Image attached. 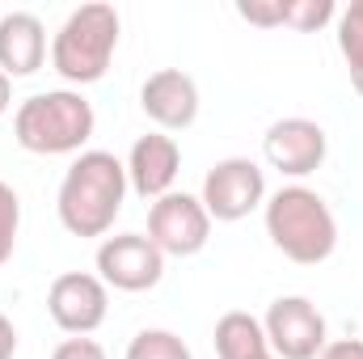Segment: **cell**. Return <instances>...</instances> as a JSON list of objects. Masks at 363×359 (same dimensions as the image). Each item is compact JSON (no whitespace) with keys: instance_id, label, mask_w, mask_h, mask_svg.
Returning <instances> with one entry per match:
<instances>
[{"instance_id":"obj_1","label":"cell","mask_w":363,"mask_h":359,"mask_svg":"<svg viewBox=\"0 0 363 359\" xmlns=\"http://www.w3.org/2000/svg\"><path fill=\"white\" fill-rule=\"evenodd\" d=\"M127 190H131L127 165L114 153H101V148L81 153L68 165V174L60 182V194H55L60 224L72 237H106L123 211Z\"/></svg>"},{"instance_id":"obj_2","label":"cell","mask_w":363,"mask_h":359,"mask_svg":"<svg viewBox=\"0 0 363 359\" xmlns=\"http://www.w3.org/2000/svg\"><path fill=\"white\" fill-rule=\"evenodd\" d=\"M267 237L300 267H317L338 250V220L308 186H283L267 199Z\"/></svg>"},{"instance_id":"obj_3","label":"cell","mask_w":363,"mask_h":359,"mask_svg":"<svg viewBox=\"0 0 363 359\" xmlns=\"http://www.w3.org/2000/svg\"><path fill=\"white\" fill-rule=\"evenodd\" d=\"M93 127V106L85 93L77 89H47L34 93L17 106L13 114V136L26 153H38V157H68V153H81L89 144Z\"/></svg>"},{"instance_id":"obj_4","label":"cell","mask_w":363,"mask_h":359,"mask_svg":"<svg viewBox=\"0 0 363 359\" xmlns=\"http://www.w3.org/2000/svg\"><path fill=\"white\" fill-rule=\"evenodd\" d=\"M114 47H118L114 4H81L51 38V68L68 85H93L110 72Z\"/></svg>"},{"instance_id":"obj_5","label":"cell","mask_w":363,"mask_h":359,"mask_svg":"<svg viewBox=\"0 0 363 359\" xmlns=\"http://www.w3.org/2000/svg\"><path fill=\"white\" fill-rule=\"evenodd\" d=\"M203 207L220 224H237L267 203V174L250 157H224L203 178Z\"/></svg>"},{"instance_id":"obj_6","label":"cell","mask_w":363,"mask_h":359,"mask_svg":"<svg viewBox=\"0 0 363 359\" xmlns=\"http://www.w3.org/2000/svg\"><path fill=\"white\" fill-rule=\"evenodd\" d=\"M211 237V216L203 207V199L169 190L148 207V241L165 254V258H194Z\"/></svg>"},{"instance_id":"obj_7","label":"cell","mask_w":363,"mask_h":359,"mask_svg":"<svg viewBox=\"0 0 363 359\" xmlns=\"http://www.w3.org/2000/svg\"><path fill=\"white\" fill-rule=\"evenodd\" d=\"M274 359H317L325 351V317L308 296H279L262 317Z\"/></svg>"},{"instance_id":"obj_8","label":"cell","mask_w":363,"mask_h":359,"mask_svg":"<svg viewBox=\"0 0 363 359\" xmlns=\"http://www.w3.org/2000/svg\"><path fill=\"white\" fill-rule=\"evenodd\" d=\"M165 275V254L144 233H118L97 245V279L114 292H148Z\"/></svg>"},{"instance_id":"obj_9","label":"cell","mask_w":363,"mask_h":359,"mask_svg":"<svg viewBox=\"0 0 363 359\" xmlns=\"http://www.w3.org/2000/svg\"><path fill=\"white\" fill-rule=\"evenodd\" d=\"M47 313L51 321L68 334V338H89L93 330L106 321L110 313V292L97 275H85V270H68L51 283L47 292Z\"/></svg>"},{"instance_id":"obj_10","label":"cell","mask_w":363,"mask_h":359,"mask_svg":"<svg viewBox=\"0 0 363 359\" xmlns=\"http://www.w3.org/2000/svg\"><path fill=\"white\" fill-rule=\"evenodd\" d=\"M262 153H267L271 170L287 174V178H308L321 170L330 140H325V127L313 118H279L262 140Z\"/></svg>"},{"instance_id":"obj_11","label":"cell","mask_w":363,"mask_h":359,"mask_svg":"<svg viewBox=\"0 0 363 359\" xmlns=\"http://www.w3.org/2000/svg\"><path fill=\"white\" fill-rule=\"evenodd\" d=\"M178 170H182V148L174 136L165 131H148L131 144L127 153V186L140 194V199H161L174 190L178 182Z\"/></svg>"},{"instance_id":"obj_12","label":"cell","mask_w":363,"mask_h":359,"mask_svg":"<svg viewBox=\"0 0 363 359\" xmlns=\"http://www.w3.org/2000/svg\"><path fill=\"white\" fill-rule=\"evenodd\" d=\"M140 110L161 131H186L199 118V85L182 68H161L140 85Z\"/></svg>"},{"instance_id":"obj_13","label":"cell","mask_w":363,"mask_h":359,"mask_svg":"<svg viewBox=\"0 0 363 359\" xmlns=\"http://www.w3.org/2000/svg\"><path fill=\"white\" fill-rule=\"evenodd\" d=\"M47 60V30L34 13H4L0 17V72L34 77Z\"/></svg>"},{"instance_id":"obj_14","label":"cell","mask_w":363,"mask_h":359,"mask_svg":"<svg viewBox=\"0 0 363 359\" xmlns=\"http://www.w3.org/2000/svg\"><path fill=\"white\" fill-rule=\"evenodd\" d=\"M216 355L220 359H267L271 355V343H267V330L258 317L233 309L216 321Z\"/></svg>"},{"instance_id":"obj_15","label":"cell","mask_w":363,"mask_h":359,"mask_svg":"<svg viewBox=\"0 0 363 359\" xmlns=\"http://www.w3.org/2000/svg\"><path fill=\"white\" fill-rule=\"evenodd\" d=\"M338 51L351 68V85L363 97V0H351L338 17Z\"/></svg>"},{"instance_id":"obj_16","label":"cell","mask_w":363,"mask_h":359,"mask_svg":"<svg viewBox=\"0 0 363 359\" xmlns=\"http://www.w3.org/2000/svg\"><path fill=\"white\" fill-rule=\"evenodd\" d=\"M127 359H194L174 330H140L127 343Z\"/></svg>"},{"instance_id":"obj_17","label":"cell","mask_w":363,"mask_h":359,"mask_svg":"<svg viewBox=\"0 0 363 359\" xmlns=\"http://www.w3.org/2000/svg\"><path fill=\"white\" fill-rule=\"evenodd\" d=\"M17 233H21V199L9 182H0V267L13 258Z\"/></svg>"},{"instance_id":"obj_18","label":"cell","mask_w":363,"mask_h":359,"mask_svg":"<svg viewBox=\"0 0 363 359\" xmlns=\"http://www.w3.org/2000/svg\"><path fill=\"white\" fill-rule=\"evenodd\" d=\"M334 13H338L334 0H287V21L283 26H291L300 34H313L325 21H334Z\"/></svg>"},{"instance_id":"obj_19","label":"cell","mask_w":363,"mask_h":359,"mask_svg":"<svg viewBox=\"0 0 363 359\" xmlns=\"http://www.w3.org/2000/svg\"><path fill=\"white\" fill-rule=\"evenodd\" d=\"M237 17H245L250 26L271 30V26H283L287 21V0H241L237 4Z\"/></svg>"},{"instance_id":"obj_20","label":"cell","mask_w":363,"mask_h":359,"mask_svg":"<svg viewBox=\"0 0 363 359\" xmlns=\"http://www.w3.org/2000/svg\"><path fill=\"white\" fill-rule=\"evenodd\" d=\"M51 359H106V351H101V343H93V338H64V343L51 351Z\"/></svg>"},{"instance_id":"obj_21","label":"cell","mask_w":363,"mask_h":359,"mask_svg":"<svg viewBox=\"0 0 363 359\" xmlns=\"http://www.w3.org/2000/svg\"><path fill=\"white\" fill-rule=\"evenodd\" d=\"M317 359H363V343L359 338H338V343H325V351Z\"/></svg>"},{"instance_id":"obj_22","label":"cell","mask_w":363,"mask_h":359,"mask_svg":"<svg viewBox=\"0 0 363 359\" xmlns=\"http://www.w3.org/2000/svg\"><path fill=\"white\" fill-rule=\"evenodd\" d=\"M17 355V326L0 313V359H13Z\"/></svg>"},{"instance_id":"obj_23","label":"cell","mask_w":363,"mask_h":359,"mask_svg":"<svg viewBox=\"0 0 363 359\" xmlns=\"http://www.w3.org/2000/svg\"><path fill=\"white\" fill-rule=\"evenodd\" d=\"M9 106H13V81H9V77L0 72V114H4Z\"/></svg>"},{"instance_id":"obj_24","label":"cell","mask_w":363,"mask_h":359,"mask_svg":"<svg viewBox=\"0 0 363 359\" xmlns=\"http://www.w3.org/2000/svg\"><path fill=\"white\" fill-rule=\"evenodd\" d=\"M267 359H274V355H267Z\"/></svg>"}]
</instances>
